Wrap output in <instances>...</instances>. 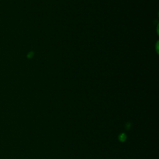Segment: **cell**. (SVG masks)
I'll use <instances>...</instances> for the list:
<instances>
[{"instance_id": "cell-1", "label": "cell", "mask_w": 159, "mask_h": 159, "mask_svg": "<svg viewBox=\"0 0 159 159\" xmlns=\"http://www.w3.org/2000/svg\"><path fill=\"white\" fill-rule=\"evenodd\" d=\"M126 135L124 134H122L121 135H120L119 136V140L121 141H124L125 140H126Z\"/></svg>"}]
</instances>
